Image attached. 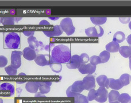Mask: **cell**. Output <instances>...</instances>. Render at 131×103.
<instances>
[{"instance_id":"obj_1","label":"cell","mask_w":131,"mask_h":103,"mask_svg":"<svg viewBox=\"0 0 131 103\" xmlns=\"http://www.w3.org/2000/svg\"><path fill=\"white\" fill-rule=\"evenodd\" d=\"M71 58V51L67 46L59 44L52 49L51 53V63H68Z\"/></svg>"},{"instance_id":"obj_2","label":"cell","mask_w":131,"mask_h":103,"mask_svg":"<svg viewBox=\"0 0 131 103\" xmlns=\"http://www.w3.org/2000/svg\"><path fill=\"white\" fill-rule=\"evenodd\" d=\"M5 45L10 49H16L19 48L20 45V37L16 32H10L5 37Z\"/></svg>"},{"instance_id":"obj_3","label":"cell","mask_w":131,"mask_h":103,"mask_svg":"<svg viewBox=\"0 0 131 103\" xmlns=\"http://www.w3.org/2000/svg\"><path fill=\"white\" fill-rule=\"evenodd\" d=\"M60 27H61L63 31L69 36L74 34L75 31V28L73 25V22L71 18L66 17L63 18L60 21Z\"/></svg>"},{"instance_id":"obj_4","label":"cell","mask_w":131,"mask_h":103,"mask_svg":"<svg viewBox=\"0 0 131 103\" xmlns=\"http://www.w3.org/2000/svg\"><path fill=\"white\" fill-rule=\"evenodd\" d=\"M23 52L21 51L14 50L11 53V65L15 69H18L21 65V56Z\"/></svg>"},{"instance_id":"obj_5","label":"cell","mask_w":131,"mask_h":103,"mask_svg":"<svg viewBox=\"0 0 131 103\" xmlns=\"http://www.w3.org/2000/svg\"><path fill=\"white\" fill-rule=\"evenodd\" d=\"M85 32L86 36L88 37H100L104 34V30L100 25L88 28L85 29Z\"/></svg>"},{"instance_id":"obj_6","label":"cell","mask_w":131,"mask_h":103,"mask_svg":"<svg viewBox=\"0 0 131 103\" xmlns=\"http://www.w3.org/2000/svg\"><path fill=\"white\" fill-rule=\"evenodd\" d=\"M82 85L84 90L89 91L95 88V79L93 74H88L82 80Z\"/></svg>"},{"instance_id":"obj_7","label":"cell","mask_w":131,"mask_h":103,"mask_svg":"<svg viewBox=\"0 0 131 103\" xmlns=\"http://www.w3.org/2000/svg\"><path fill=\"white\" fill-rule=\"evenodd\" d=\"M35 62L37 65L40 67L50 65L51 64V56L47 54L46 55L40 54L37 55V57L35 60Z\"/></svg>"},{"instance_id":"obj_8","label":"cell","mask_w":131,"mask_h":103,"mask_svg":"<svg viewBox=\"0 0 131 103\" xmlns=\"http://www.w3.org/2000/svg\"><path fill=\"white\" fill-rule=\"evenodd\" d=\"M108 92L104 87H100L97 90V97L95 100L99 103H104L107 101L108 98Z\"/></svg>"},{"instance_id":"obj_9","label":"cell","mask_w":131,"mask_h":103,"mask_svg":"<svg viewBox=\"0 0 131 103\" xmlns=\"http://www.w3.org/2000/svg\"><path fill=\"white\" fill-rule=\"evenodd\" d=\"M81 65L80 60V56L78 55H74L71 56L70 61L67 63L66 67L70 69H78Z\"/></svg>"},{"instance_id":"obj_10","label":"cell","mask_w":131,"mask_h":103,"mask_svg":"<svg viewBox=\"0 0 131 103\" xmlns=\"http://www.w3.org/2000/svg\"><path fill=\"white\" fill-rule=\"evenodd\" d=\"M27 41L28 43L29 44V47L32 49L36 50V52L38 51L39 48H40L41 50V48H44L43 43L41 41H39L37 40L36 37H35L34 36L28 37V38L27 40Z\"/></svg>"},{"instance_id":"obj_11","label":"cell","mask_w":131,"mask_h":103,"mask_svg":"<svg viewBox=\"0 0 131 103\" xmlns=\"http://www.w3.org/2000/svg\"><path fill=\"white\" fill-rule=\"evenodd\" d=\"M43 33L46 35L47 37H58L60 36L63 34L62 29L60 25H55L53 26V29L50 30H43Z\"/></svg>"},{"instance_id":"obj_12","label":"cell","mask_w":131,"mask_h":103,"mask_svg":"<svg viewBox=\"0 0 131 103\" xmlns=\"http://www.w3.org/2000/svg\"><path fill=\"white\" fill-rule=\"evenodd\" d=\"M95 70L96 66L92 65L90 63L87 64H81L78 68L79 72L83 74H92L95 72Z\"/></svg>"},{"instance_id":"obj_13","label":"cell","mask_w":131,"mask_h":103,"mask_svg":"<svg viewBox=\"0 0 131 103\" xmlns=\"http://www.w3.org/2000/svg\"><path fill=\"white\" fill-rule=\"evenodd\" d=\"M22 52L23 57H24L25 59L28 61L35 60L37 57L36 51L34 49H32L29 46L25 48Z\"/></svg>"},{"instance_id":"obj_14","label":"cell","mask_w":131,"mask_h":103,"mask_svg":"<svg viewBox=\"0 0 131 103\" xmlns=\"http://www.w3.org/2000/svg\"><path fill=\"white\" fill-rule=\"evenodd\" d=\"M39 89V81H28L25 85V89L31 93H36Z\"/></svg>"},{"instance_id":"obj_15","label":"cell","mask_w":131,"mask_h":103,"mask_svg":"<svg viewBox=\"0 0 131 103\" xmlns=\"http://www.w3.org/2000/svg\"><path fill=\"white\" fill-rule=\"evenodd\" d=\"M52 84V81H39V90L40 91V92L43 94H47L50 92Z\"/></svg>"},{"instance_id":"obj_16","label":"cell","mask_w":131,"mask_h":103,"mask_svg":"<svg viewBox=\"0 0 131 103\" xmlns=\"http://www.w3.org/2000/svg\"><path fill=\"white\" fill-rule=\"evenodd\" d=\"M95 81L100 87H104L106 89L109 88V79L107 78L106 76L100 75L97 77Z\"/></svg>"},{"instance_id":"obj_17","label":"cell","mask_w":131,"mask_h":103,"mask_svg":"<svg viewBox=\"0 0 131 103\" xmlns=\"http://www.w3.org/2000/svg\"><path fill=\"white\" fill-rule=\"evenodd\" d=\"M71 91L73 92L81 94L84 90L83 86L82 85V81L78 80L75 81L71 85Z\"/></svg>"},{"instance_id":"obj_18","label":"cell","mask_w":131,"mask_h":103,"mask_svg":"<svg viewBox=\"0 0 131 103\" xmlns=\"http://www.w3.org/2000/svg\"><path fill=\"white\" fill-rule=\"evenodd\" d=\"M0 91H9L10 93V96L14 95L15 92V86L13 84L9 83H3L0 85Z\"/></svg>"},{"instance_id":"obj_19","label":"cell","mask_w":131,"mask_h":103,"mask_svg":"<svg viewBox=\"0 0 131 103\" xmlns=\"http://www.w3.org/2000/svg\"><path fill=\"white\" fill-rule=\"evenodd\" d=\"M109 87L113 90L118 91L123 87V85L120 81V80H115L114 79H109Z\"/></svg>"},{"instance_id":"obj_20","label":"cell","mask_w":131,"mask_h":103,"mask_svg":"<svg viewBox=\"0 0 131 103\" xmlns=\"http://www.w3.org/2000/svg\"><path fill=\"white\" fill-rule=\"evenodd\" d=\"M120 46L119 44L116 43L115 41H112L111 43L107 44V45L105 46V48H106V50L109 52L111 53H115L117 52L119 50V49H120Z\"/></svg>"},{"instance_id":"obj_21","label":"cell","mask_w":131,"mask_h":103,"mask_svg":"<svg viewBox=\"0 0 131 103\" xmlns=\"http://www.w3.org/2000/svg\"><path fill=\"white\" fill-rule=\"evenodd\" d=\"M119 53L124 58H129L131 56V46H122L119 49Z\"/></svg>"},{"instance_id":"obj_22","label":"cell","mask_w":131,"mask_h":103,"mask_svg":"<svg viewBox=\"0 0 131 103\" xmlns=\"http://www.w3.org/2000/svg\"><path fill=\"white\" fill-rule=\"evenodd\" d=\"M125 40V35L124 32L121 31L117 32L113 36V41H115L117 43H121Z\"/></svg>"},{"instance_id":"obj_23","label":"cell","mask_w":131,"mask_h":103,"mask_svg":"<svg viewBox=\"0 0 131 103\" xmlns=\"http://www.w3.org/2000/svg\"><path fill=\"white\" fill-rule=\"evenodd\" d=\"M99 57L101 60V63L104 64V63H106L110 59V57H111V54L109 52L104 50L100 54Z\"/></svg>"},{"instance_id":"obj_24","label":"cell","mask_w":131,"mask_h":103,"mask_svg":"<svg viewBox=\"0 0 131 103\" xmlns=\"http://www.w3.org/2000/svg\"><path fill=\"white\" fill-rule=\"evenodd\" d=\"M120 93L117 91L112 90L108 94V100L109 103L118 100Z\"/></svg>"},{"instance_id":"obj_25","label":"cell","mask_w":131,"mask_h":103,"mask_svg":"<svg viewBox=\"0 0 131 103\" xmlns=\"http://www.w3.org/2000/svg\"><path fill=\"white\" fill-rule=\"evenodd\" d=\"M120 82L123 86L129 85L130 82V76L128 73L123 74L119 78Z\"/></svg>"},{"instance_id":"obj_26","label":"cell","mask_w":131,"mask_h":103,"mask_svg":"<svg viewBox=\"0 0 131 103\" xmlns=\"http://www.w3.org/2000/svg\"><path fill=\"white\" fill-rule=\"evenodd\" d=\"M91 21L93 24L96 26H99L105 24L107 21L106 17H91Z\"/></svg>"},{"instance_id":"obj_27","label":"cell","mask_w":131,"mask_h":103,"mask_svg":"<svg viewBox=\"0 0 131 103\" xmlns=\"http://www.w3.org/2000/svg\"><path fill=\"white\" fill-rule=\"evenodd\" d=\"M1 23L3 25H12L15 24V20L13 17H1Z\"/></svg>"},{"instance_id":"obj_28","label":"cell","mask_w":131,"mask_h":103,"mask_svg":"<svg viewBox=\"0 0 131 103\" xmlns=\"http://www.w3.org/2000/svg\"><path fill=\"white\" fill-rule=\"evenodd\" d=\"M51 70L55 73H60L62 70V65L61 64H58V63L51 62L50 65H49Z\"/></svg>"},{"instance_id":"obj_29","label":"cell","mask_w":131,"mask_h":103,"mask_svg":"<svg viewBox=\"0 0 131 103\" xmlns=\"http://www.w3.org/2000/svg\"><path fill=\"white\" fill-rule=\"evenodd\" d=\"M74 103H89V100L87 96L79 94L75 97H74Z\"/></svg>"},{"instance_id":"obj_30","label":"cell","mask_w":131,"mask_h":103,"mask_svg":"<svg viewBox=\"0 0 131 103\" xmlns=\"http://www.w3.org/2000/svg\"><path fill=\"white\" fill-rule=\"evenodd\" d=\"M131 99V97L128 93H124L122 94H120L118 98V101L120 103H128Z\"/></svg>"},{"instance_id":"obj_31","label":"cell","mask_w":131,"mask_h":103,"mask_svg":"<svg viewBox=\"0 0 131 103\" xmlns=\"http://www.w3.org/2000/svg\"><path fill=\"white\" fill-rule=\"evenodd\" d=\"M5 71L9 76H16L17 73V69L13 68L11 65L5 67Z\"/></svg>"},{"instance_id":"obj_32","label":"cell","mask_w":131,"mask_h":103,"mask_svg":"<svg viewBox=\"0 0 131 103\" xmlns=\"http://www.w3.org/2000/svg\"><path fill=\"white\" fill-rule=\"evenodd\" d=\"M97 91L95 90L94 89H92L89 91L88 95V99L89 101H92L93 100H95L97 97Z\"/></svg>"},{"instance_id":"obj_33","label":"cell","mask_w":131,"mask_h":103,"mask_svg":"<svg viewBox=\"0 0 131 103\" xmlns=\"http://www.w3.org/2000/svg\"><path fill=\"white\" fill-rule=\"evenodd\" d=\"M90 63L93 65L96 66L98 64H101V60L99 56H92V57H90Z\"/></svg>"},{"instance_id":"obj_34","label":"cell","mask_w":131,"mask_h":103,"mask_svg":"<svg viewBox=\"0 0 131 103\" xmlns=\"http://www.w3.org/2000/svg\"><path fill=\"white\" fill-rule=\"evenodd\" d=\"M80 60L81 64H87L88 62L89 61L90 57L88 54L83 53L80 55Z\"/></svg>"},{"instance_id":"obj_35","label":"cell","mask_w":131,"mask_h":103,"mask_svg":"<svg viewBox=\"0 0 131 103\" xmlns=\"http://www.w3.org/2000/svg\"><path fill=\"white\" fill-rule=\"evenodd\" d=\"M8 60L5 56L0 55V68H4L8 64Z\"/></svg>"},{"instance_id":"obj_36","label":"cell","mask_w":131,"mask_h":103,"mask_svg":"<svg viewBox=\"0 0 131 103\" xmlns=\"http://www.w3.org/2000/svg\"><path fill=\"white\" fill-rule=\"evenodd\" d=\"M79 94V93H77L72 92L71 91V86H70L66 90V95L68 97H75Z\"/></svg>"},{"instance_id":"obj_37","label":"cell","mask_w":131,"mask_h":103,"mask_svg":"<svg viewBox=\"0 0 131 103\" xmlns=\"http://www.w3.org/2000/svg\"><path fill=\"white\" fill-rule=\"evenodd\" d=\"M35 31L34 30H23V34H24L25 36L27 37H31V36H34V35L35 34Z\"/></svg>"},{"instance_id":"obj_38","label":"cell","mask_w":131,"mask_h":103,"mask_svg":"<svg viewBox=\"0 0 131 103\" xmlns=\"http://www.w3.org/2000/svg\"><path fill=\"white\" fill-rule=\"evenodd\" d=\"M119 20L120 21L123 23V24H127L130 21V17H120L119 18Z\"/></svg>"},{"instance_id":"obj_39","label":"cell","mask_w":131,"mask_h":103,"mask_svg":"<svg viewBox=\"0 0 131 103\" xmlns=\"http://www.w3.org/2000/svg\"><path fill=\"white\" fill-rule=\"evenodd\" d=\"M55 44H50L48 45H47L44 46V49L47 51H50L52 48H53L55 47Z\"/></svg>"},{"instance_id":"obj_40","label":"cell","mask_w":131,"mask_h":103,"mask_svg":"<svg viewBox=\"0 0 131 103\" xmlns=\"http://www.w3.org/2000/svg\"><path fill=\"white\" fill-rule=\"evenodd\" d=\"M35 97H46V96L41 92H37L35 94Z\"/></svg>"},{"instance_id":"obj_41","label":"cell","mask_w":131,"mask_h":103,"mask_svg":"<svg viewBox=\"0 0 131 103\" xmlns=\"http://www.w3.org/2000/svg\"><path fill=\"white\" fill-rule=\"evenodd\" d=\"M39 25H50V23L49 22L47 21L46 20H41L40 22H39Z\"/></svg>"},{"instance_id":"obj_42","label":"cell","mask_w":131,"mask_h":103,"mask_svg":"<svg viewBox=\"0 0 131 103\" xmlns=\"http://www.w3.org/2000/svg\"><path fill=\"white\" fill-rule=\"evenodd\" d=\"M127 41L128 44H129V45L130 46H131V34L130 35H129V36L127 37Z\"/></svg>"},{"instance_id":"obj_43","label":"cell","mask_w":131,"mask_h":103,"mask_svg":"<svg viewBox=\"0 0 131 103\" xmlns=\"http://www.w3.org/2000/svg\"><path fill=\"white\" fill-rule=\"evenodd\" d=\"M25 83H26V81H20V80L16 81V83L18 84H24Z\"/></svg>"},{"instance_id":"obj_44","label":"cell","mask_w":131,"mask_h":103,"mask_svg":"<svg viewBox=\"0 0 131 103\" xmlns=\"http://www.w3.org/2000/svg\"><path fill=\"white\" fill-rule=\"evenodd\" d=\"M22 19L21 17H20V18H17L16 17L15 18V21H16L17 22H18V21H20Z\"/></svg>"},{"instance_id":"obj_45","label":"cell","mask_w":131,"mask_h":103,"mask_svg":"<svg viewBox=\"0 0 131 103\" xmlns=\"http://www.w3.org/2000/svg\"><path fill=\"white\" fill-rule=\"evenodd\" d=\"M49 18L52 20H57L59 18V17H49Z\"/></svg>"},{"instance_id":"obj_46","label":"cell","mask_w":131,"mask_h":103,"mask_svg":"<svg viewBox=\"0 0 131 103\" xmlns=\"http://www.w3.org/2000/svg\"><path fill=\"white\" fill-rule=\"evenodd\" d=\"M129 68L131 71V56L129 57Z\"/></svg>"},{"instance_id":"obj_47","label":"cell","mask_w":131,"mask_h":103,"mask_svg":"<svg viewBox=\"0 0 131 103\" xmlns=\"http://www.w3.org/2000/svg\"><path fill=\"white\" fill-rule=\"evenodd\" d=\"M19 76H26V74L24 73H20L18 74Z\"/></svg>"},{"instance_id":"obj_48","label":"cell","mask_w":131,"mask_h":103,"mask_svg":"<svg viewBox=\"0 0 131 103\" xmlns=\"http://www.w3.org/2000/svg\"><path fill=\"white\" fill-rule=\"evenodd\" d=\"M111 103H120V102H119L118 100H117V101H113V102H112Z\"/></svg>"},{"instance_id":"obj_49","label":"cell","mask_w":131,"mask_h":103,"mask_svg":"<svg viewBox=\"0 0 131 103\" xmlns=\"http://www.w3.org/2000/svg\"><path fill=\"white\" fill-rule=\"evenodd\" d=\"M129 29L131 30V21L129 22Z\"/></svg>"},{"instance_id":"obj_50","label":"cell","mask_w":131,"mask_h":103,"mask_svg":"<svg viewBox=\"0 0 131 103\" xmlns=\"http://www.w3.org/2000/svg\"><path fill=\"white\" fill-rule=\"evenodd\" d=\"M0 103H4L3 100H2V99H1V98H0Z\"/></svg>"},{"instance_id":"obj_51","label":"cell","mask_w":131,"mask_h":103,"mask_svg":"<svg viewBox=\"0 0 131 103\" xmlns=\"http://www.w3.org/2000/svg\"><path fill=\"white\" fill-rule=\"evenodd\" d=\"M128 103H131V99L129 100V102H128Z\"/></svg>"},{"instance_id":"obj_52","label":"cell","mask_w":131,"mask_h":103,"mask_svg":"<svg viewBox=\"0 0 131 103\" xmlns=\"http://www.w3.org/2000/svg\"><path fill=\"white\" fill-rule=\"evenodd\" d=\"M0 24H1V18H0Z\"/></svg>"},{"instance_id":"obj_53","label":"cell","mask_w":131,"mask_h":103,"mask_svg":"<svg viewBox=\"0 0 131 103\" xmlns=\"http://www.w3.org/2000/svg\"><path fill=\"white\" fill-rule=\"evenodd\" d=\"M130 81H131V76H130Z\"/></svg>"}]
</instances>
